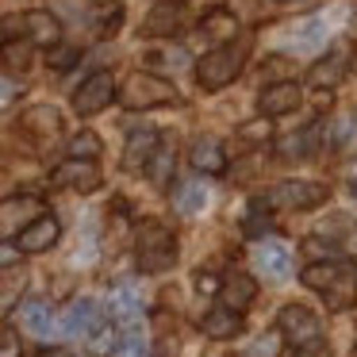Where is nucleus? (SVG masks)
I'll return each mask as SVG.
<instances>
[{
    "label": "nucleus",
    "instance_id": "423d86ee",
    "mask_svg": "<svg viewBox=\"0 0 357 357\" xmlns=\"http://www.w3.org/2000/svg\"><path fill=\"white\" fill-rule=\"evenodd\" d=\"M354 54H357L354 39L334 43V47L326 50V54L307 70V89H315V93H331V89H338L342 77L349 73V62H354Z\"/></svg>",
    "mask_w": 357,
    "mask_h": 357
},
{
    "label": "nucleus",
    "instance_id": "a19ab883",
    "mask_svg": "<svg viewBox=\"0 0 357 357\" xmlns=\"http://www.w3.org/2000/svg\"><path fill=\"white\" fill-rule=\"evenodd\" d=\"M280 4H292V0H280Z\"/></svg>",
    "mask_w": 357,
    "mask_h": 357
},
{
    "label": "nucleus",
    "instance_id": "5701e85b",
    "mask_svg": "<svg viewBox=\"0 0 357 357\" xmlns=\"http://www.w3.org/2000/svg\"><path fill=\"white\" fill-rule=\"evenodd\" d=\"M315 154V127H300L296 135H280L277 139V158L292 162V158H311Z\"/></svg>",
    "mask_w": 357,
    "mask_h": 357
},
{
    "label": "nucleus",
    "instance_id": "b1692460",
    "mask_svg": "<svg viewBox=\"0 0 357 357\" xmlns=\"http://www.w3.org/2000/svg\"><path fill=\"white\" fill-rule=\"evenodd\" d=\"M200 31L208 35V39H231L234 43V31H238V20H234L231 8H211L208 16L200 20Z\"/></svg>",
    "mask_w": 357,
    "mask_h": 357
},
{
    "label": "nucleus",
    "instance_id": "aec40b11",
    "mask_svg": "<svg viewBox=\"0 0 357 357\" xmlns=\"http://www.w3.org/2000/svg\"><path fill=\"white\" fill-rule=\"evenodd\" d=\"M20 323H24V331H31L35 338H54V331H58L54 311H50L47 300H24L20 303Z\"/></svg>",
    "mask_w": 357,
    "mask_h": 357
},
{
    "label": "nucleus",
    "instance_id": "412c9836",
    "mask_svg": "<svg viewBox=\"0 0 357 357\" xmlns=\"http://www.w3.org/2000/svg\"><path fill=\"white\" fill-rule=\"evenodd\" d=\"M200 331L208 334V338H215V342H227V338H234V334H242V315L238 311H231V307H211V311H204V319H200Z\"/></svg>",
    "mask_w": 357,
    "mask_h": 357
},
{
    "label": "nucleus",
    "instance_id": "473e14b6",
    "mask_svg": "<svg viewBox=\"0 0 357 357\" xmlns=\"http://www.w3.org/2000/svg\"><path fill=\"white\" fill-rule=\"evenodd\" d=\"M0 357H20V342L12 326H4V334H0Z\"/></svg>",
    "mask_w": 357,
    "mask_h": 357
},
{
    "label": "nucleus",
    "instance_id": "4be33fe9",
    "mask_svg": "<svg viewBox=\"0 0 357 357\" xmlns=\"http://www.w3.org/2000/svg\"><path fill=\"white\" fill-rule=\"evenodd\" d=\"M188 162H192L200 173H211V177L227 173V154H223V142H219V139H196L192 146H188Z\"/></svg>",
    "mask_w": 357,
    "mask_h": 357
},
{
    "label": "nucleus",
    "instance_id": "4c0bfd02",
    "mask_svg": "<svg viewBox=\"0 0 357 357\" xmlns=\"http://www.w3.org/2000/svg\"><path fill=\"white\" fill-rule=\"evenodd\" d=\"M39 357H73L70 349H62V346H50V349H43Z\"/></svg>",
    "mask_w": 357,
    "mask_h": 357
},
{
    "label": "nucleus",
    "instance_id": "1a4fd4ad",
    "mask_svg": "<svg viewBox=\"0 0 357 357\" xmlns=\"http://www.w3.org/2000/svg\"><path fill=\"white\" fill-rule=\"evenodd\" d=\"M104 307L96 300H89V296H81V300H73L70 307H66L62 315V331L70 334V338H93L96 331H104Z\"/></svg>",
    "mask_w": 357,
    "mask_h": 357
},
{
    "label": "nucleus",
    "instance_id": "c85d7f7f",
    "mask_svg": "<svg viewBox=\"0 0 357 357\" xmlns=\"http://www.w3.org/2000/svg\"><path fill=\"white\" fill-rule=\"evenodd\" d=\"M177 27H181V8H158L154 16L146 20L150 35H173Z\"/></svg>",
    "mask_w": 357,
    "mask_h": 357
},
{
    "label": "nucleus",
    "instance_id": "c756f323",
    "mask_svg": "<svg viewBox=\"0 0 357 357\" xmlns=\"http://www.w3.org/2000/svg\"><path fill=\"white\" fill-rule=\"evenodd\" d=\"M146 58H150L154 66H169V70H181V66L188 62V54H185L181 47H150Z\"/></svg>",
    "mask_w": 357,
    "mask_h": 357
},
{
    "label": "nucleus",
    "instance_id": "9d476101",
    "mask_svg": "<svg viewBox=\"0 0 357 357\" xmlns=\"http://www.w3.org/2000/svg\"><path fill=\"white\" fill-rule=\"evenodd\" d=\"M158 154H162V135H158L154 127L131 131V139H127V146H123V169L127 173H142V169L154 165Z\"/></svg>",
    "mask_w": 357,
    "mask_h": 357
},
{
    "label": "nucleus",
    "instance_id": "c9c22d12",
    "mask_svg": "<svg viewBox=\"0 0 357 357\" xmlns=\"http://www.w3.org/2000/svg\"><path fill=\"white\" fill-rule=\"evenodd\" d=\"M219 284H223V280L208 277V273H196V288H200V292H219Z\"/></svg>",
    "mask_w": 357,
    "mask_h": 357
},
{
    "label": "nucleus",
    "instance_id": "f257e3e1",
    "mask_svg": "<svg viewBox=\"0 0 357 357\" xmlns=\"http://www.w3.org/2000/svg\"><path fill=\"white\" fill-rule=\"evenodd\" d=\"M300 280L311 292L323 296L331 311H346L357 303V265L349 257H326V261H311L300 273Z\"/></svg>",
    "mask_w": 357,
    "mask_h": 357
},
{
    "label": "nucleus",
    "instance_id": "79ce46f5",
    "mask_svg": "<svg viewBox=\"0 0 357 357\" xmlns=\"http://www.w3.org/2000/svg\"><path fill=\"white\" fill-rule=\"evenodd\" d=\"M354 357H357V349H354Z\"/></svg>",
    "mask_w": 357,
    "mask_h": 357
},
{
    "label": "nucleus",
    "instance_id": "393cba45",
    "mask_svg": "<svg viewBox=\"0 0 357 357\" xmlns=\"http://www.w3.org/2000/svg\"><path fill=\"white\" fill-rule=\"evenodd\" d=\"M323 43H326V20H319V16L303 20L292 35V50H319Z\"/></svg>",
    "mask_w": 357,
    "mask_h": 357
},
{
    "label": "nucleus",
    "instance_id": "f03ea898",
    "mask_svg": "<svg viewBox=\"0 0 357 357\" xmlns=\"http://www.w3.org/2000/svg\"><path fill=\"white\" fill-rule=\"evenodd\" d=\"M246 58H250V35H242L238 43H223V47L208 50V54L196 62V85H200L204 93H219V89H227L242 73Z\"/></svg>",
    "mask_w": 357,
    "mask_h": 357
},
{
    "label": "nucleus",
    "instance_id": "0eeeda50",
    "mask_svg": "<svg viewBox=\"0 0 357 357\" xmlns=\"http://www.w3.org/2000/svg\"><path fill=\"white\" fill-rule=\"evenodd\" d=\"M112 96H119L112 73H108V70H96V73H89V77L81 81V89L73 93V112H77L81 119L100 116V112L112 104Z\"/></svg>",
    "mask_w": 357,
    "mask_h": 357
},
{
    "label": "nucleus",
    "instance_id": "58836bf2",
    "mask_svg": "<svg viewBox=\"0 0 357 357\" xmlns=\"http://www.w3.org/2000/svg\"><path fill=\"white\" fill-rule=\"evenodd\" d=\"M12 96H16V85H12V77H4V104H12Z\"/></svg>",
    "mask_w": 357,
    "mask_h": 357
},
{
    "label": "nucleus",
    "instance_id": "cd10ccee",
    "mask_svg": "<svg viewBox=\"0 0 357 357\" xmlns=\"http://www.w3.org/2000/svg\"><path fill=\"white\" fill-rule=\"evenodd\" d=\"M269 196H254L250 200V208H246V234H261V231H269Z\"/></svg>",
    "mask_w": 357,
    "mask_h": 357
},
{
    "label": "nucleus",
    "instance_id": "f3484780",
    "mask_svg": "<svg viewBox=\"0 0 357 357\" xmlns=\"http://www.w3.org/2000/svg\"><path fill=\"white\" fill-rule=\"evenodd\" d=\"M20 131H27L39 142H47L62 131V116H58V108H50V104H35V108H27L24 116H20Z\"/></svg>",
    "mask_w": 357,
    "mask_h": 357
},
{
    "label": "nucleus",
    "instance_id": "20e7f679",
    "mask_svg": "<svg viewBox=\"0 0 357 357\" xmlns=\"http://www.w3.org/2000/svg\"><path fill=\"white\" fill-rule=\"evenodd\" d=\"M119 104L127 112H150V108H165V104H177V89L173 81L158 77V73H131V77L119 85Z\"/></svg>",
    "mask_w": 357,
    "mask_h": 357
},
{
    "label": "nucleus",
    "instance_id": "ea45409f",
    "mask_svg": "<svg viewBox=\"0 0 357 357\" xmlns=\"http://www.w3.org/2000/svg\"><path fill=\"white\" fill-rule=\"evenodd\" d=\"M16 261V246H12V242H4V265H12Z\"/></svg>",
    "mask_w": 357,
    "mask_h": 357
},
{
    "label": "nucleus",
    "instance_id": "4468645a",
    "mask_svg": "<svg viewBox=\"0 0 357 357\" xmlns=\"http://www.w3.org/2000/svg\"><path fill=\"white\" fill-rule=\"evenodd\" d=\"M323 142H326V150H334L338 158H346L349 150L357 146V112H349V108L334 112V116L326 119Z\"/></svg>",
    "mask_w": 357,
    "mask_h": 357
},
{
    "label": "nucleus",
    "instance_id": "f8f14e48",
    "mask_svg": "<svg viewBox=\"0 0 357 357\" xmlns=\"http://www.w3.org/2000/svg\"><path fill=\"white\" fill-rule=\"evenodd\" d=\"M292 108H300V85L296 81H273L257 93V112L265 119H277V116H288Z\"/></svg>",
    "mask_w": 357,
    "mask_h": 357
},
{
    "label": "nucleus",
    "instance_id": "2eb2a0df",
    "mask_svg": "<svg viewBox=\"0 0 357 357\" xmlns=\"http://www.w3.org/2000/svg\"><path fill=\"white\" fill-rule=\"evenodd\" d=\"M254 265L265 280H284L288 269H292V257H288V246L284 242H273V238H261L254 246Z\"/></svg>",
    "mask_w": 357,
    "mask_h": 357
},
{
    "label": "nucleus",
    "instance_id": "7c9ffc66",
    "mask_svg": "<svg viewBox=\"0 0 357 357\" xmlns=\"http://www.w3.org/2000/svg\"><path fill=\"white\" fill-rule=\"evenodd\" d=\"M119 334H116V326H104V331H96L93 338H89V349H93L96 357H104V354H119Z\"/></svg>",
    "mask_w": 357,
    "mask_h": 357
},
{
    "label": "nucleus",
    "instance_id": "a878e982",
    "mask_svg": "<svg viewBox=\"0 0 357 357\" xmlns=\"http://www.w3.org/2000/svg\"><path fill=\"white\" fill-rule=\"evenodd\" d=\"M204 204H208V188H204L200 181H185V185L177 188V211L181 215H196V211H204Z\"/></svg>",
    "mask_w": 357,
    "mask_h": 357
},
{
    "label": "nucleus",
    "instance_id": "a211bd4d",
    "mask_svg": "<svg viewBox=\"0 0 357 357\" xmlns=\"http://www.w3.org/2000/svg\"><path fill=\"white\" fill-rule=\"evenodd\" d=\"M254 296H257V284H254V277H246V273H227L223 277V284H219V300H223V307H231V311H246L250 303H254Z\"/></svg>",
    "mask_w": 357,
    "mask_h": 357
},
{
    "label": "nucleus",
    "instance_id": "9b49d317",
    "mask_svg": "<svg viewBox=\"0 0 357 357\" xmlns=\"http://www.w3.org/2000/svg\"><path fill=\"white\" fill-rule=\"evenodd\" d=\"M50 181H54L58 188H73V192H96V188H100V165L66 158V162L50 173Z\"/></svg>",
    "mask_w": 357,
    "mask_h": 357
},
{
    "label": "nucleus",
    "instance_id": "6ab92c4d",
    "mask_svg": "<svg viewBox=\"0 0 357 357\" xmlns=\"http://www.w3.org/2000/svg\"><path fill=\"white\" fill-rule=\"evenodd\" d=\"M112 319L116 323H123L127 331H135L142 319V296L135 284H116L112 288Z\"/></svg>",
    "mask_w": 357,
    "mask_h": 357
},
{
    "label": "nucleus",
    "instance_id": "e433bc0d",
    "mask_svg": "<svg viewBox=\"0 0 357 357\" xmlns=\"http://www.w3.org/2000/svg\"><path fill=\"white\" fill-rule=\"evenodd\" d=\"M73 54H77V50H58V54H50V62H54L58 70H66V66L73 62Z\"/></svg>",
    "mask_w": 357,
    "mask_h": 357
},
{
    "label": "nucleus",
    "instance_id": "6e6552de",
    "mask_svg": "<svg viewBox=\"0 0 357 357\" xmlns=\"http://www.w3.org/2000/svg\"><path fill=\"white\" fill-rule=\"evenodd\" d=\"M326 185H319V181H280L277 188L269 192V204H280V208L288 211H311L319 208V204H326Z\"/></svg>",
    "mask_w": 357,
    "mask_h": 357
},
{
    "label": "nucleus",
    "instance_id": "72a5a7b5",
    "mask_svg": "<svg viewBox=\"0 0 357 357\" xmlns=\"http://www.w3.org/2000/svg\"><path fill=\"white\" fill-rule=\"evenodd\" d=\"M273 354H277V334H265V338L254 346V354H250V357H273Z\"/></svg>",
    "mask_w": 357,
    "mask_h": 357
},
{
    "label": "nucleus",
    "instance_id": "bb28decb",
    "mask_svg": "<svg viewBox=\"0 0 357 357\" xmlns=\"http://www.w3.org/2000/svg\"><path fill=\"white\" fill-rule=\"evenodd\" d=\"M66 154H70V158H77V162H96V158L104 154V142L96 139L93 131H81V135H73V139H70Z\"/></svg>",
    "mask_w": 357,
    "mask_h": 357
},
{
    "label": "nucleus",
    "instance_id": "ddd939ff",
    "mask_svg": "<svg viewBox=\"0 0 357 357\" xmlns=\"http://www.w3.org/2000/svg\"><path fill=\"white\" fill-rule=\"evenodd\" d=\"M58 234H62V223H58L54 215H39L20 231L16 246H20V254H47L58 242Z\"/></svg>",
    "mask_w": 357,
    "mask_h": 357
},
{
    "label": "nucleus",
    "instance_id": "2f4dec72",
    "mask_svg": "<svg viewBox=\"0 0 357 357\" xmlns=\"http://www.w3.org/2000/svg\"><path fill=\"white\" fill-rule=\"evenodd\" d=\"M119 357H146V334H142L139 326L123 334V342H119Z\"/></svg>",
    "mask_w": 357,
    "mask_h": 357
},
{
    "label": "nucleus",
    "instance_id": "39448f33",
    "mask_svg": "<svg viewBox=\"0 0 357 357\" xmlns=\"http://www.w3.org/2000/svg\"><path fill=\"white\" fill-rule=\"evenodd\" d=\"M277 331L288 346H296V354H315L319 342H323V323L311 307L303 303H284L277 315Z\"/></svg>",
    "mask_w": 357,
    "mask_h": 357
},
{
    "label": "nucleus",
    "instance_id": "f704fd0d",
    "mask_svg": "<svg viewBox=\"0 0 357 357\" xmlns=\"http://www.w3.org/2000/svg\"><path fill=\"white\" fill-rule=\"evenodd\" d=\"M154 181H158V185H165V181H169V158H165V150L154 158Z\"/></svg>",
    "mask_w": 357,
    "mask_h": 357
},
{
    "label": "nucleus",
    "instance_id": "dca6fc26",
    "mask_svg": "<svg viewBox=\"0 0 357 357\" xmlns=\"http://www.w3.org/2000/svg\"><path fill=\"white\" fill-rule=\"evenodd\" d=\"M24 27H27V39L35 43V47H58L62 43V20L54 16V12H47V8H31V12H24Z\"/></svg>",
    "mask_w": 357,
    "mask_h": 357
},
{
    "label": "nucleus",
    "instance_id": "7ed1b4c3",
    "mask_svg": "<svg viewBox=\"0 0 357 357\" xmlns=\"http://www.w3.org/2000/svg\"><path fill=\"white\" fill-rule=\"evenodd\" d=\"M135 261L142 273H165L177 265V234L158 219H146L135 234Z\"/></svg>",
    "mask_w": 357,
    "mask_h": 357
}]
</instances>
